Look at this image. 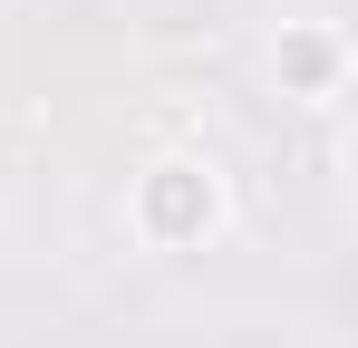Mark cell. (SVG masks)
Here are the masks:
<instances>
[{
	"label": "cell",
	"mask_w": 358,
	"mask_h": 348,
	"mask_svg": "<svg viewBox=\"0 0 358 348\" xmlns=\"http://www.w3.org/2000/svg\"><path fill=\"white\" fill-rule=\"evenodd\" d=\"M281 78H291L300 97H329V87H339V39H329V29H300V39H281Z\"/></svg>",
	"instance_id": "2"
},
{
	"label": "cell",
	"mask_w": 358,
	"mask_h": 348,
	"mask_svg": "<svg viewBox=\"0 0 358 348\" xmlns=\"http://www.w3.org/2000/svg\"><path fill=\"white\" fill-rule=\"evenodd\" d=\"M213 213H223V194H213L203 165H155L136 184V232H145V242H203Z\"/></svg>",
	"instance_id": "1"
}]
</instances>
